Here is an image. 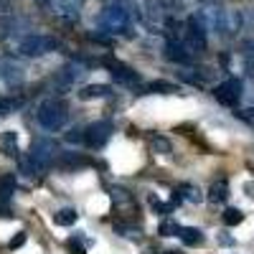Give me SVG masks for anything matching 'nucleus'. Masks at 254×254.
<instances>
[{
	"label": "nucleus",
	"instance_id": "obj_21",
	"mask_svg": "<svg viewBox=\"0 0 254 254\" xmlns=\"http://www.w3.org/2000/svg\"><path fill=\"white\" fill-rule=\"evenodd\" d=\"M54 221L59 226H71V224H76V211L74 208H61L59 214L54 216Z\"/></svg>",
	"mask_w": 254,
	"mask_h": 254
},
{
	"label": "nucleus",
	"instance_id": "obj_15",
	"mask_svg": "<svg viewBox=\"0 0 254 254\" xmlns=\"http://www.w3.org/2000/svg\"><path fill=\"white\" fill-rule=\"evenodd\" d=\"M18 168H20V173H23V176H28V178H36L38 176V171H41V168H38V163L26 153V155H20L18 158Z\"/></svg>",
	"mask_w": 254,
	"mask_h": 254
},
{
	"label": "nucleus",
	"instance_id": "obj_9",
	"mask_svg": "<svg viewBox=\"0 0 254 254\" xmlns=\"http://www.w3.org/2000/svg\"><path fill=\"white\" fill-rule=\"evenodd\" d=\"M0 79L8 81V84H18L20 79H23L20 64H15L13 59H0Z\"/></svg>",
	"mask_w": 254,
	"mask_h": 254
},
{
	"label": "nucleus",
	"instance_id": "obj_28",
	"mask_svg": "<svg viewBox=\"0 0 254 254\" xmlns=\"http://www.w3.org/2000/svg\"><path fill=\"white\" fill-rule=\"evenodd\" d=\"M242 51H244V56H247V59H254V38L244 41V46H242Z\"/></svg>",
	"mask_w": 254,
	"mask_h": 254
},
{
	"label": "nucleus",
	"instance_id": "obj_26",
	"mask_svg": "<svg viewBox=\"0 0 254 254\" xmlns=\"http://www.w3.org/2000/svg\"><path fill=\"white\" fill-rule=\"evenodd\" d=\"M66 168H74V165H87L89 160L87 158H79V155H64V160H61Z\"/></svg>",
	"mask_w": 254,
	"mask_h": 254
},
{
	"label": "nucleus",
	"instance_id": "obj_2",
	"mask_svg": "<svg viewBox=\"0 0 254 254\" xmlns=\"http://www.w3.org/2000/svg\"><path fill=\"white\" fill-rule=\"evenodd\" d=\"M38 122L46 130H61L64 122H66V104L61 99H46L38 107Z\"/></svg>",
	"mask_w": 254,
	"mask_h": 254
},
{
	"label": "nucleus",
	"instance_id": "obj_18",
	"mask_svg": "<svg viewBox=\"0 0 254 254\" xmlns=\"http://www.w3.org/2000/svg\"><path fill=\"white\" fill-rule=\"evenodd\" d=\"M147 92H150V94H173V92H178V87H176V84H171V81L158 79V81L147 84Z\"/></svg>",
	"mask_w": 254,
	"mask_h": 254
},
{
	"label": "nucleus",
	"instance_id": "obj_32",
	"mask_svg": "<svg viewBox=\"0 0 254 254\" xmlns=\"http://www.w3.org/2000/svg\"><path fill=\"white\" fill-rule=\"evenodd\" d=\"M69 247H71V252H74V254H84V249L79 247V242H76V239H71V242H69Z\"/></svg>",
	"mask_w": 254,
	"mask_h": 254
},
{
	"label": "nucleus",
	"instance_id": "obj_22",
	"mask_svg": "<svg viewBox=\"0 0 254 254\" xmlns=\"http://www.w3.org/2000/svg\"><path fill=\"white\" fill-rule=\"evenodd\" d=\"M244 221V214L239 208H226L224 211V224L226 226H237V224H242Z\"/></svg>",
	"mask_w": 254,
	"mask_h": 254
},
{
	"label": "nucleus",
	"instance_id": "obj_3",
	"mask_svg": "<svg viewBox=\"0 0 254 254\" xmlns=\"http://www.w3.org/2000/svg\"><path fill=\"white\" fill-rule=\"evenodd\" d=\"M56 46H59V41L51 38V36H26L23 41H20L18 51L23 56H28V59H36V56H44V54L56 51Z\"/></svg>",
	"mask_w": 254,
	"mask_h": 254
},
{
	"label": "nucleus",
	"instance_id": "obj_8",
	"mask_svg": "<svg viewBox=\"0 0 254 254\" xmlns=\"http://www.w3.org/2000/svg\"><path fill=\"white\" fill-rule=\"evenodd\" d=\"M102 64H104V66L112 71V76H115L117 81H122V84H137V81H140V76H137L130 66H125L122 61H117V59H104Z\"/></svg>",
	"mask_w": 254,
	"mask_h": 254
},
{
	"label": "nucleus",
	"instance_id": "obj_33",
	"mask_svg": "<svg viewBox=\"0 0 254 254\" xmlns=\"http://www.w3.org/2000/svg\"><path fill=\"white\" fill-rule=\"evenodd\" d=\"M247 190H249V196H254V186H252V183L247 186Z\"/></svg>",
	"mask_w": 254,
	"mask_h": 254
},
{
	"label": "nucleus",
	"instance_id": "obj_24",
	"mask_svg": "<svg viewBox=\"0 0 254 254\" xmlns=\"http://www.w3.org/2000/svg\"><path fill=\"white\" fill-rule=\"evenodd\" d=\"M178 229H181V226H178L176 221L165 219V221L158 226V234H160V237H173V234H178Z\"/></svg>",
	"mask_w": 254,
	"mask_h": 254
},
{
	"label": "nucleus",
	"instance_id": "obj_31",
	"mask_svg": "<svg viewBox=\"0 0 254 254\" xmlns=\"http://www.w3.org/2000/svg\"><path fill=\"white\" fill-rule=\"evenodd\" d=\"M244 71H247L249 79H254V59H247L244 61Z\"/></svg>",
	"mask_w": 254,
	"mask_h": 254
},
{
	"label": "nucleus",
	"instance_id": "obj_5",
	"mask_svg": "<svg viewBox=\"0 0 254 254\" xmlns=\"http://www.w3.org/2000/svg\"><path fill=\"white\" fill-rule=\"evenodd\" d=\"M28 155L38 163V168H49L56 160V155H59V145L51 137H38V140H33Z\"/></svg>",
	"mask_w": 254,
	"mask_h": 254
},
{
	"label": "nucleus",
	"instance_id": "obj_14",
	"mask_svg": "<svg viewBox=\"0 0 254 254\" xmlns=\"http://www.w3.org/2000/svg\"><path fill=\"white\" fill-rule=\"evenodd\" d=\"M0 153L8 155V158H13L18 153V137H15V132H3V137H0Z\"/></svg>",
	"mask_w": 254,
	"mask_h": 254
},
{
	"label": "nucleus",
	"instance_id": "obj_19",
	"mask_svg": "<svg viewBox=\"0 0 254 254\" xmlns=\"http://www.w3.org/2000/svg\"><path fill=\"white\" fill-rule=\"evenodd\" d=\"M15 193V178L13 176H3L0 178V201H10Z\"/></svg>",
	"mask_w": 254,
	"mask_h": 254
},
{
	"label": "nucleus",
	"instance_id": "obj_20",
	"mask_svg": "<svg viewBox=\"0 0 254 254\" xmlns=\"http://www.w3.org/2000/svg\"><path fill=\"white\" fill-rule=\"evenodd\" d=\"M178 193H181L186 201H190V203H201V201H203L201 190H198L196 186H190V183H183V186L178 188Z\"/></svg>",
	"mask_w": 254,
	"mask_h": 254
},
{
	"label": "nucleus",
	"instance_id": "obj_6",
	"mask_svg": "<svg viewBox=\"0 0 254 254\" xmlns=\"http://www.w3.org/2000/svg\"><path fill=\"white\" fill-rule=\"evenodd\" d=\"M183 46L190 49L193 54L206 51V28H203V23H201L196 15H190L188 23H186V44Z\"/></svg>",
	"mask_w": 254,
	"mask_h": 254
},
{
	"label": "nucleus",
	"instance_id": "obj_13",
	"mask_svg": "<svg viewBox=\"0 0 254 254\" xmlns=\"http://www.w3.org/2000/svg\"><path fill=\"white\" fill-rule=\"evenodd\" d=\"M178 237H181V242H183L186 247H198V244L203 242V234H201L198 229H193V226L178 229Z\"/></svg>",
	"mask_w": 254,
	"mask_h": 254
},
{
	"label": "nucleus",
	"instance_id": "obj_1",
	"mask_svg": "<svg viewBox=\"0 0 254 254\" xmlns=\"http://www.w3.org/2000/svg\"><path fill=\"white\" fill-rule=\"evenodd\" d=\"M99 26L110 33H125V36H132V28H130V13H127L122 5H107L102 8L99 13Z\"/></svg>",
	"mask_w": 254,
	"mask_h": 254
},
{
	"label": "nucleus",
	"instance_id": "obj_27",
	"mask_svg": "<svg viewBox=\"0 0 254 254\" xmlns=\"http://www.w3.org/2000/svg\"><path fill=\"white\" fill-rule=\"evenodd\" d=\"M23 244H26V234H23V231H18V234L10 239V244H8V247H10V249H20Z\"/></svg>",
	"mask_w": 254,
	"mask_h": 254
},
{
	"label": "nucleus",
	"instance_id": "obj_17",
	"mask_svg": "<svg viewBox=\"0 0 254 254\" xmlns=\"http://www.w3.org/2000/svg\"><path fill=\"white\" fill-rule=\"evenodd\" d=\"M112 201H115V206L117 208H135V201H132V196H130V190H122V188H112Z\"/></svg>",
	"mask_w": 254,
	"mask_h": 254
},
{
	"label": "nucleus",
	"instance_id": "obj_11",
	"mask_svg": "<svg viewBox=\"0 0 254 254\" xmlns=\"http://www.w3.org/2000/svg\"><path fill=\"white\" fill-rule=\"evenodd\" d=\"M112 94V87L107 84H87V87L79 89V97L87 102V99H102V97H110Z\"/></svg>",
	"mask_w": 254,
	"mask_h": 254
},
{
	"label": "nucleus",
	"instance_id": "obj_4",
	"mask_svg": "<svg viewBox=\"0 0 254 254\" xmlns=\"http://www.w3.org/2000/svg\"><path fill=\"white\" fill-rule=\"evenodd\" d=\"M110 137H112V122H107V120H97V122H92L87 130H84V145L94 147V150H99V147L107 145Z\"/></svg>",
	"mask_w": 254,
	"mask_h": 254
},
{
	"label": "nucleus",
	"instance_id": "obj_23",
	"mask_svg": "<svg viewBox=\"0 0 254 254\" xmlns=\"http://www.w3.org/2000/svg\"><path fill=\"white\" fill-rule=\"evenodd\" d=\"M23 99H8V97H0V115H10L15 107H20Z\"/></svg>",
	"mask_w": 254,
	"mask_h": 254
},
{
	"label": "nucleus",
	"instance_id": "obj_12",
	"mask_svg": "<svg viewBox=\"0 0 254 254\" xmlns=\"http://www.w3.org/2000/svg\"><path fill=\"white\" fill-rule=\"evenodd\" d=\"M229 198V183L226 181H214L208 188V201L211 203H224Z\"/></svg>",
	"mask_w": 254,
	"mask_h": 254
},
{
	"label": "nucleus",
	"instance_id": "obj_29",
	"mask_svg": "<svg viewBox=\"0 0 254 254\" xmlns=\"http://www.w3.org/2000/svg\"><path fill=\"white\" fill-rule=\"evenodd\" d=\"M244 122H249V125H254V107H249V110H242V112H237Z\"/></svg>",
	"mask_w": 254,
	"mask_h": 254
},
{
	"label": "nucleus",
	"instance_id": "obj_16",
	"mask_svg": "<svg viewBox=\"0 0 254 254\" xmlns=\"http://www.w3.org/2000/svg\"><path fill=\"white\" fill-rule=\"evenodd\" d=\"M147 142H150V150L153 153H158V155H168L171 153V142H168L163 135H147Z\"/></svg>",
	"mask_w": 254,
	"mask_h": 254
},
{
	"label": "nucleus",
	"instance_id": "obj_7",
	"mask_svg": "<svg viewBox=\"0 0 254 254\" xmlns=\"http://www.w3.org/2000/svg\"><path fill=\"white\" fill-rule=\"evenodd\" d=\"M214 97L224 104V107H237V102L242 99V81L239 79H226L224 84L214 89Z\"/></svg>",
	"mask_w": 254,
	"mask_h": 254
},
{
	"label": "nucleus",
	"instance_id": "obj_25",
	"mask_svg": "<svg viewBox=\"0 0 254 254\" xmlns=\"http://www.w3.org/2000/svg\"><path fill=\"white\" fill-rule=\"evenodd\" d=\"M15 28V20L10 15H0V38H8Z\"/></svg>",
	"mask_w": 254,
	"mask_h": 254
},
{
	"label": "nucleus",
	"instance_id": "obj_10",
	"mask_svg": "<svg viewBox=\"0 0 254 254\" xmlns=\"http://www.w3.org/2000/svg\"><path fill=\"white\" fill-rule=\"evenodd\" d=\"M165 59L168 61H176V64H190V54L186 51V46L181 44V41H168V44H165Z\"/></svg>",
	"mask_w": 254,
	"mask_h": 254
},
{
	"label": "nucleus",
	"instance_id": "obj_30",
	"mask_svg": "<svg viewBox=\"0 0 254 254\" xmlns=\"http://www.w3.org/2000/svg\"><path fill=\"white\" fill-rule=\"evenodd\" d=\"M66 140H71V142H84V130H71V132L66 135Z\"/></svg>",
	"mask_w": 254,
	"mask_h": 254
}]
</instances>
